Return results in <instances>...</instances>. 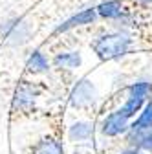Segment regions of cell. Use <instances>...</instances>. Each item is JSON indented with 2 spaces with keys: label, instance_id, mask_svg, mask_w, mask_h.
Returning <instances> with one entry per match:
<instances>
[{
  "label": "cell",
  "instance_id": "cell-1",
  "mask_svg": "<svg viewBox=\"0 0 152 154\" xmlns=\"http://www.w3.org/2000/svg\"><path fill=\"white\" fill-rule=\"evenodd\" d=\"M90 50L103 63L117 61V59L126 57L130 51L136 50V35L130 33V31H125V29L110 28V29L97 33L92 38Z\"/></svg>",
  "mask_w": 152,
  "mask_h": 154
},
{
  "label": "cell",
  "instance_id": "cell-2",
  "mask_svg": "<svg viewBox=\"0 0 152 154\" xmlns=\"http://www.w3.org/2000/svg\"><path fill=\"white\" fill-rule=\"evenodd\" d=\"M31 37H33V24L29 18L22 15L6 18L0 24V38L11 48H20L28 44Z\"/></svg>",
  "mask_w": 152,
  "mask_h": 154
},
{
  "label": "cell",
  "instance_id": "cell-3",
  "mask_svg": "<svg viewBox=\"0 0 152 154\" xmlns=\"http://www.w3.org/2000/svg\"><path fill=\"white\" fill-rule=\"evenodd\" d=\"M101 20L99 15H97V9L96 6H90V8H84L77 13H73L71 17H68L64 22H61L51 33V38L59 37V35H64V33H70L73 29H81V28H88V26H93Z\"/></svg>",
  "mask_w": 152,
  "mask_h": 154
},
{
  "label": "cell",
  "instance_id": "cell-4",
  "mask_svg": "<svg viewBox=\"0 0 152 154\" xmlns=\"http://www.w3.org/2000/svg\"><path fill=\"white\" fill-rule=\"evenodd\" d=\"M97 88L96 85H93L90 79H81L77 81V85H75L70 92V105L71 108L75 110H90L93 105L97 103Z\"/></svg>",
  "mask_w": 152,
  "mask_h": 154
},
{
  "label": "cell",
  "instance_id": "cell-5",
  "mask_svg": "<svg viewBox=\"0 0 152 154\" xmlns=\"http://www.w3.org/2000/svg\"><path fill=\"white\" fill-rule=\"evenodd\" d=\"M39 97V88L29 81H20L13 97V112L15 114H29L35 108V101Z\"/></svg>",
  "mask_w": 152,
  "mask_h": 154
},
{
  "label": "cell",
  "instance_id": "cell-6",
  "mask_svg": "<svg viewBox=\"0 0 152 154\" xmlns=\"http://www.w3.org/2000/svg\"><path fill=\"white\" fill-rule=\"evenodd\" d=\"M99 130L103 136L106 138H119V136H126V132L130 130V119L117 108L110 114H106L101 125H99Z\"/></svg>",
  "mask_w": 152,
  "mask_h": 154
},
{
  "label": "cell",
  "instance_id": "cell-7",
  "mask_svg": "<svg viewBox=\"0 0 152 154\" xmlns=\"http://www.w3.org/2000/svg\"><path fill=\"white\" fill-rule=\"evenodd\" d=\"M51 70V61L42 50H33L26 61V72L29 75H44Z\"/></svg>",
  "mask_w": 152,
  "mask_h": 154
},
{
  "label": "cell",
  "instance_id": "cell-8",
  "mask_svg": "<svg viewBox=\"0 0 152 154\" xmlns=\"http://www.w3.org/2000/svg\"><path fill=\"white\" fill-rule=\"evenodd\" d=\"M83 63V53L79 50H68V51H59L53 55L51 66L57 70H75Z\"/></svg>",
  "mask_w": 152,
  "mask_h": 154
},
{
  "label": "cell",
  "instance_id": "cell-9",
  "mask_svg": "<svg viewBox=\"0 0 152 154\" xmlns=\"http://www.w3.org/2000/svg\"><path fill=\"white\" fill-rule=\"evenodd\" d=\"M29 154H64V149H62V143L59 141V138L48 134V136H42L41 140H37L31 145Z\"/></svg>",
  "mask_w": 152,
  "mask_h": 154
},
{
  "label": "cell",
  "instance_id": "cell-10",
  "mask_svg": "<svg viewBox=\"0 0 152 154\" xmlns=\"http://www.w3.org/2000/svg\"><path fill=\"white\" fill-rule=\"evenodd\" d=\"M93 136V123L92 121H75L68 128V140L71 143H84Z\"/></svg>",
  "mask_w": 152,
  "mask_h": 154
},
{
  "label": "cell",
  "instance_id": "cell-11",
  "mask_svg": "<svg viewBox=\"0 0 152 154\" xmlns=\"http://www.w3.org/2000/svg\"><path fill=\"white\" fill-rule=\"evenodd\" d=\"M128 147H134L145 152H152V128L150 130H128L126 132Z\"/></svg>",
  "mask_w": 152,
  "mask_h": 154
},
{
  "label": "cell",
  "instance_id": "cell-12",
  "mask_svg": "<svg viewBox=\"0 0 152 154\" xmlns=\"http://www.w3.org/2000/svg\"><path fill=\"white\" fill-rule=\"evenodd\" d=\"M152 128V97L145 103L138 118L130 123V130H150Z\"/></svg>",
  "mask_w": 152,
  "mask_h": 154
},
{
  "label": "cell",
  "instance_id": "cell-13",
  "mask_svg": "<svg viewBox=\"0 0 152 154\" xmlns=\"http://www.w3.org/2000/svg\"><path fill=\"white\" fill-rule=\"evenodd\" d=\"M147 99H141V97H130V95H126V99L123 103V106H119V110L126 116L128 119L136 118V114H139L145 106Z\"/></svg>",
  "mask_w": 152,
  "mask_h": 154
},
{
  "label": "cell",
  "instance_id": "cell-14",
  "mask_svg": "<svg viewBox=\"0 0 152 154\" xmlns=\"http://www.w3.org/2000/svg\"><path fill=\"white\" fill-rule=\"evenodd\" d=\"M119 154H148V152H145V150H139V149H134V147H128V149L121 150Z\"/></svg>",
  "mask_w": 152,
  "mask_h": 154
}]
</instances>
